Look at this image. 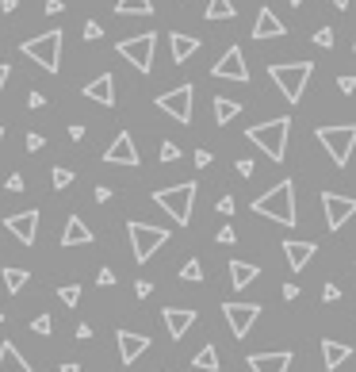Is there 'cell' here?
Wrapping results in <instances>:
<instances>
[{"mask_svg":"<svg viewBox=\"0 0 356 372\" xmlns=\"http://www.w3.org/2000/svg\"><path fill=\"white\" fill-rule=\"evenodd\" d=\"M253 212L264 219L280 223V226H295L299 212H295V181H280L276 188H269L264 196L253 200Z\"/></svg>","mask_w":356,"mask_h":372,"instance_id":"1","label":"cell"},{"mask_svg":"<svg viewBox=\"0 0 356 372\" xmlns=\"http://www.w3.org/2000/svg\"><path fill=\"white\" fill-rule=\"evenodd\" d=\"M196 192H199L196 181L169 184V188L153 192V204H157L161 212H169V219H173V223L188 226V223H192V207H196Z\"/></svg>","mask_w":356,"mask_h":372,"instance_id":"2","label":"cell"},{"mask_svg":"<svg viewBox=\"0 0 356 372\" xmlns=\"http://www.w3.org/2000/svg\"><path fill=\"white\" fill-rule=\"evenodd\" d=\"M249 142L253 146H261L269 153L272 161H284L287 158V135H291V119L287 116H276V119H264V123L249 127Z\"/></svg>","mask_w":356,"mask_h":372,"instance_id":"3","label":"cell"},{"mask_svg":"<svg viewBox=\"0 0 356 372\" xmlns=\"http://www.w3.org/2000/svg\"><path fill=\"white\" fill-rule=\"evenodd\" d=\"M269 77H272V85H276L291 104H299V100H303V92H306V81L314 77V62H287V66H269Z\"/></svg>","mask_w":356,"mask_h":372,"instance_id":"4","label":"cell"},{"mask_svg":"<svg viewBox=\"0 0 356 372\" xmlns=\"http://www.w3.org/2000/svg\"><path fill=\"white\" fill-rule=\"evenodd\" d=\"M20 50L27 54L31 62H38L46 74H58L62 69V31H43L38 39L20 43Z\"/></svg>","mask_w":356,"mask_h":372,"instance_id":"5","label":"cell"},{"mask_svg":"<svg viewBox=\"0 0 356 372\" xmlns=\"http://www.w3.org/2000/svg\"><path fill=\"white\" fill-rule=\"evenodd\" d=\"M318 142L326 146V153L337 161V169L349 165L353 150H356V123H337V127H318Z\"/></svg>","mask_w":356,"mask_h":372,"instance_id":"6","label":"cell"},{"mask_svg":"<svg viewBox=\"0 0 356 372\" xmlns=\"http://www.w3.org/2000/svg\"><path fill=\"white\" fill-rule=\"evenodd\" d=\"M115 50H119V58L131 62L138 74H150V69H153V50H157V35H153V31H142V35L119 39Z\"/></svg>","mask_w":356,"mask_h":372,"instance_id":"7","label":"cell"},{"mask_svg":"<svg viewBox=\"0 0 356 372\" xmlns=\"http://www.w3.org/2000/svg\"><path fill=\"white\" fill-rule=\"evenodd\" d=\"M127 234H131V249H134V261L138 265H145L169 242V230L165 226H153V223H127Z\"/></svg>","mask_w":356,"mask_h":372,"instance_id":"8","label":"cell"},{"mask_svg":"<svg viewBox=\"0 0 356 372\" xmlns=\"http://www.w3.org/2000/svg\"><path fill=\"white\" fill-rule=\"evenodd\" d=\"M192 96H196V85L184 81L180 88H169L165 96H157V108L165 116H173L176 123H192Z\"/></svg>","mask_w":356,"mask_h":372,"instance_id":"9","label":"cell"},{"mask_svg":"<svg viewBox=\"0 0 356 372\" xmlns=\"http://www.w3.org/2000/svg\"><path fill=\"white\" fill-rule=\"evenodd\" d=\"M322 212H326V226L341 230L356 215V196H341V192H322Z\"/></svg>","mask_w":356,"mask_h":372,"instance_id":"10","label":"cell"},{"mask_svg":"<svg viewBox=\"0 0 356 372\" xmlns=\"http://www.w3.org/2000/svg\"><path fill=\"white\" fill-rule=\"evenodd\" d=\"M211 77L218 81H238V85H249V69H245V54L241 46H226V54L211 66Z\"/></svg>","mask_w":356,"mask_h":372,"instance_id":"11","label":"cell"},{"mask_svg":"<svg viewBox=\"0 0 356 372\" xmlns=\"http://www.w3.org/2000/svg\"><path fill=\"white\" fill-rule=\"evenodd\" d=\"M222 315H226V322H230L234 338H245L249 330H253L257 315H261V303H222Z\"/></svg>","mask_w":356,"mask_h":372,"instance_id":"12","label":"cell"},{"mask_svg":"<svg viewBox=\"0 0 356 372\" xmlns=\"http://www.w3.org/2000/svg\"><path fill=\"white\" fill-rule=\"evenodd\" d=\"M104 161H108V165H138L142 158H138V146H134L131 131H119L115 135V142L104 150Z\"/></svg>","mask_w":356,"mask_h":372,"instance_id":"13","label":"cell"},{"mask_svg":"<svg viewBox=\"0 0 356 372\" xmlns=\"http://www.w3.org/2000/svg\"><path fill=\"white\" fill-rule=\"evenodd\" d=\"M4 226L23 242V246H35V238H38V212H35V207H31V212H15V215H8V219H4Z\"/></svg>","mask_w":356,"mask_h":372,"instance_id":"14","label":"cell"},{"mask_svg":"<svg viewBox=\"0 0 356 372\" xmlns=\"http://www.w3.org/2000/svg\"><path fill=\"white\" fill-rule=\"evenodd\" d=\"M115 342H119V357H123V365H134V361H138L145 350H150V338H145V334H134V330H119Z\"/></svg>","mask_w":356,"mask_h":372,"instance_id":"15","label":"cell"},{"mask_svg":"<svg viewBox=\"0 0 356 372\" xmlns=\"http://www.w3.org/2000/svg\"><path fill=\"white\" fill-rule=\"evenodd\" d=\"M165 326H169V338H184L192 326H196V311L192 307H165Z\"/></svg>","mask_w":356,"mask_h":372,"instance_id":"16","label":"cell"},{"mask_svg":"<svg viewBox=\"0 0 356 372\" xmlns=\"http://www.w3.org/2000/svg\"><path fill=\"white\" fill-rule=\"evenodd\" d=\"M291 350H276V353H253L249 357V368L253 372H287L291 368Z\"/></svg>","mask_w":356,"mask_h":372,"instance_id":"17","label":"cell"},{"mask_svg":"<svg viewBox=\"0 0 356 372\" xmlns=\"http://www.w3.org/2000/svg\"><path fill=\"white\" fill-rule=\"evenodd\" d=\"M85 100H96V104H104V108H111V104H115V77L111 74L92 77L85 85Z\"/></svg>","mask_w":356,"mask_h":372,"instance_id":"18","label":"cell"},{"mask_svg":"<svg viewBox=\"0 0 356 372\" xmlns=\"http://www.w3.org/2000/svg\"><path fill=\"white\" fill-rule=\"evenodd\" d=\"M284 35H287L284 20H276L272 8H261V12H257V23H253V39H284Z\"/></svg>","mask_w":356,"mask_h":372,"instance_id":"19","label":"cell"},{"mask_svg":"<svg viewBox=\"0 0 356 372\" xmlns=\"http://www.w3.org/2000/svg\"><path fill=\"white\" fill-rule=\"evenodd\" d=\"M284 254H287L291 273H303L306 265H311V257L318 254V246H314V242H284Z\"/></svg>","mask_w":356,"mask_h":372,"instance_id":"20","label":"cell"},{"mask_svg":"<svg viewBox=\"0 0 356 372\" xmlns=\"http://www.w3.org/2000/svg\"><path fill=\"white\" fill-rule=\"evenodd\" d=\"M92 242V230H88V223L80 219V215H69L66 219V230H62V246H88Z\"/></svg>","mask_w":356,"mask_h":372,"instance_id":"21","label":"cell"},{"mask_svg":"<svg viewBox=\"0 0 356 372\" xmlns=\"http://www.w3.org/2000/svg\"><path fill=\"white\" fill-rule=\"evenodd\" d=\"M349 357H353V345L334 342V338H326V342H322V361H326V368H329V372H337Z\"/></svg>","mask_w":356,"mask_h":372,"instance_id":"22","label":"cell"},{"mask_svg":"<svg viewBox=\"0 0 356 372\" xmlns=\"http://www.w3.org/2000/svg\"><path fill=\"white\" fill-rule=\"evenodd\" d=\"M169 46H173V62H188L192 54H199V39L184 35V31H173V35H169Z\"/></svg>","mask_w":356,"mask_h":372,"instance_id":"23","label":"cell"},{"mask_svg":"<svg viewBox=\"0 0 356 372\" xmlns=\"http://www.w3.org/2000/svg\"><path fill=\"white\" fill-rule=\"evenodd\" d=\"M211 111H215V127H226L241 116V100H230V96H215L211 100Z\"/></svg>","mask_w":356,"mask_h":372,"instance_id":"24","label":"cell"},{"mask_svg":"<svg viewBox=\"0 0 356 372\" xmlns=\"http://www.w3.org/2000/svg\"><path fill=\"white\" fill-rule=\"evenodd\" d=\"M0 372H35L23 361V353L15 350V342H0Z\"/></svg>","mask_w":356,"mask_h":372,"instance_id":"25","label":"cell"},{"mask_svg":"<svg viewBox=\"0 0 356 372\" xmlns=\"http://www.w3.org/2000/svg\"><path fill=\"white\" fill-rule=\"evenodd\" d=\"M257 277H261V269H257V265H245V261H230V284H234V288H249Z\"/></svg>","mask_w":356,"mask_h":372,"instance_id":"26","label":"cell"},{"mask_svg":"<svg viewBox=\"0 0 356 372\" xmlns=\"http://www.w3.org/2000/svg\"><path fill=\"white\" fill-rule=\"evenodd\" d=\"M192 368H199V372H215L218 368V350L215 345H204V350L192 357Z\"/></svg>","mask_w":356,"mask_h":372,"instance_id":"27","label":"cell"},{"mask_svg":"<svg viewBox=\"0 0 356 372\" xmlns=\"http://www.w3.org/2000/svg\"><path fill=\"white\" fill-rule=\"evenodd\" d=\"M0 277H4V288L15 296V292H23V284L31 280V273L27 269H0Z\"/></svg>","mask_w":356,"mask_h":372,"instance_id":"28","label":"cell"},{"mask_svg":"<svg viewBox=\"0 0 356 372\" xmlns=\"http://www.w3.org/2000/svg\"><path fill=\"white\" fill-rule=\"evenodd\" d=\"M115 12L119 15H150L153 12V0H119Z\"/></svg>","mask_w":356,"mask_h":372,"instance_id":"29","label":"cell"},{"mask_svg":"<svg viewBox=\"0 0 356 372\" xmlns=\"http://www.w3.org/2000/svg\"><path fill=\"white\" fill-rule=\"evenodd\" d=\"M207 20H234V4H230V0H207Z\"/></svg>","mask_w":356,"mask_h":372,"instance_id":"30","label":"cell"},{"mask_svg":"<svg viewBox=\"0 0 356 372\" xmlns=\"http://www.w3.org/2000/svg\"><path fill=\"white\" fill-rule=\"evenodd\" d=\"M180 280H188V284H199V280H204V265H199V257H192V261H184V269H180Z\"/></svg>","mask_w":356,"mask_h":372,"instance_id":"31","label":"cell"},{"mask_svg":"<svg viewBox=\"0 0 356 372\" xmlns=\"http://www.w3.org/2000/svg\"><path fill=\"white\" fill-rule=\"evenodd\" d=\"M58 296H62V303H66V307H77L80 303V284H62Z\"/></svg>","mask_w":356,"mask_h":372,"instance_id":"32","label":"cell"},{"mask_svg":"<svg viewBox=\"0 0 356 372\" xmlns=\"http://www.w3.org/2000/svg\"><path fill=\"white\" fill-rule=\"evenodd\" d=\"M50 181H54V188H58V192L69 188V184H73V169H62V165H58V169L50 173Z\"/></svg>","mask_w":356,"mask_h":372,"instance_id":"33","label":"cell"},{"mask_svg":"<svg viewBox=\"0 0 356 372\" xmlns=\"http://www.w3.org/2000/svg\"><path fill=\"white\" fill-rule=\"evenodd\" d=\"M311 43H314V46H322V50H329V46L337 43V39H334V31H329V27H318V31H314Z\"/></svg>","mask_w":356,"mask_h":372,"instance_id":"34","label":"cell"},{"mask_svg":"<svg viewBox=\"0 0 356 372\" xmlns=\"http://www.w3.org/2000/svg\"><path fill=\"white\" fill-rule=\"evenodd\" d=\"M31 330H35V334H50V330H54V319H50V315H35V322H31Z\"/></svg>","mask_w":356,"mask_h":372,"instance_id":"35","label":"cell"},{"mask_svg":"<svg viewBox=\"0 0 356 372\" xmlns=\"http://www.w3.org/2000/svg\"><path fill=\"white\" fill-rule=\"evenodd\" d=\"M85 39H88V43H100V39H104V27H100L96 20H88V23H85Z\"/></svg>","mask_w":356,"mask_h":372,"instance_id":"36","label":"cell"},{"mask_svg":"<svg viewBox=\"0 0 356 372\" xmlns=\"http://www.w3.org/2000/svg\"><path fill=\"white\" fill-rule=\"evenodd\" d=\"M23 146H27L31 153H35V150H43V146H46V139H43V135H38V131H27V139H23Z\"/></svg>","mask_w":356,"mask_h":372,"instance_id":"37","label":"cell"},{"mask_svg":"<svg viewBox=\"0 0 356 372\" xmlns=\"http://www.w3.org/2000/svg\"><path fill=\"white\" fill-rule=\"evenodd\" d=\"M176 158H180L176 142H161V161H176Z\"/></svg>","mask_w":356,"mask_h":372,"instance_id":"38","label":"cell"},{"mask_svg":"<svg viewBox=\"0 0 356 372\" xmlns=\"http://www.w3.org/2000/svg\"><path fill=\"white\" fill-rule=\"evenodd\" d=\"M234 242H238L234 226H222V230H218V246H234Z\"/></svg>","mask_w":356,"mask_h":372,"instance_id":"39","label":"cell"},{"mask_svg":"<svg viewBox=\"0 0 356 372\" xmlns=\"http://www.w3.org/2000/svg\"><path fill=\"white\" fill-rule=\"evenodd\" d=\"M337 88H341V92H345V96H349V92H356V77H353V74L337 77Z\"/></svg>","mask_w":356,"mask_h":372,"instance_id":"40","label":"cell"},{"mask_svg":"<svg viewBox=\"0 0 356 372\" xmlns=\"http://www.w3.org/2000/svg\"><path fill=\"white\" fill-rule=\"evenodd\" d=\"M96 284H100V288H111V284H115V273H111V269H100V273H96Z\"/></svg>","mask_w":356,"mask_h":372,"instance_id":"41","label":"cell"},{"mask_svg":"<svg viewBox=\"0 0 356 372\" xmlns=\"http://www.w3.org/2000/svg\"><path fill=\"white\" fill-rule=\"evenodd\" d=\"M322 299H326V303H337V299H341V288H337V284H326V288H322Z\"/></svg>","mask_w":356,"mask_h":372,"instance_id":"42","label":"cell"},{"mask_svg":"<svg viewBox=\"0 0 356 372\" xmlns=\"http://www.w3.org/2000/svg\"><path fill=\"white\" fill-rule=\"evenodd\" d=\"M4 188H8V192H23V177H20V173H12V177L4 181Z\"/></svg>","mask_w":356,"mask_h":372,"instance_id":"43","label":"cell"},{"mask_svg":"<svg viewBox=\"0 0 356 372\" xmlns=\"http://www.w3.org/2000/svg\"><path fill=\"white\" fill-rule=\"evenodd\" d=\"M150 292H153V284H150V280H134V296H138V299H145Z\"/></svg>","mask_w":356,"mask_h":372,"instance_id":"44","label":"cell"},{"mask_svg":"<svg viewBox=\"0 0 356 372\" xmlns=\"http://www.w3.org/2000/svg\"><path fill=\"white\" fill-rule=\"evenodd\" d=\"M234 169H238V177H253V161H249V158H241Z\"/></svg>","mask_w":356,"mask_h":372,"instance_id":"45","label":"cell"},{"mask_svg":"<svg viewBox=\"0 0 356 372\" xmlns=\"http://www.w3.org/2000/svg\"><path fill=\"white\" fill-rule=\"evenodd\" d=\"M218 215H234V196H222V200H218Z\"/></svg>","mask_w":356,"mask_h":372,"instance_id":"46","label":"cell"},{"mask_svg":"<svg viewBox=\"0 0 356 372\" xmlns=\"http://www.w3.org/2000/svg\"><path fill=\"white\" fill-rule=\"evenodd\" d=\"M92 196H96V204H108V200H111V188H108V184H100Z\"/></svg>","mask_w":356,"mask_h":372,"instance_id":"47","label":"cell"},{"mask_svg":"<svg viewBox=\"0 0 356 372\" xmlns=\"http://www.w3.org/2000/svg\"><path fill=\"white\" fill-rule=\"evenodd\" d=\"M43 104H46L43 92H27V108H43Z\"/></svg>","mask_w":356,"mask_h":372,"instance_id":"48","label":"cell"},{"mask_svg":"<svg viewBox=\"0 0 356 372\" xmlns=\"http://www.w3.org/2000/svg\"><path fill=\"white\" fill-rule=\"evenodd\" d=\"M207 165H211V153H207V150H196V169H207Z\"/></svg>","mask_w":356,"mask_h":372,"instance_id":"49","label":"cell"},{"mask_svg":"<svg viewBox=\"0 0 356 372\" xmlns=\"http://www.w3.org/2000/svg\"><path fill=\"white\" fill-rule=\"evenodd\" d=\"M62 8H66V4H62V0H46V8H43V12H46V15H58Z\"/></svg>","mask_w":356,"mask_h":372,"instance_id":"50","label":"cell"},{"mask_svg":"<svg viewBox=\"0 0 356 372\" xmlns=\"http://www.w3.org/2000/svg\"><path fill=\"white\" fill-rule=\"evenodd\" d=\"M69 139H73V142H80V139H85V127L73 123V127H69Z\"/></svg>","mask_w":356,"mask_h":372,"instance_id":"51","label":"cell"},{"mask_svg":"<svg viewBox=\"0 0 356 372\" xmlns=\"http://www.w3.org/2000/svg\"><path fill=\"white\" fill-rule=\"evenodd\" d=\"M77 338H80V342H88V338H92V326H88V322H80V326H77Z\"/></svg>","mask_w":356,"mask_h":372,"instance_id":"52","label":"cell"},{"mask_svg":"<svg viewBox=\"0 0 356 372\" xmlns=\"http://www.w3.org/2000/svg\"><path fill=\"white\" fill-rule=\"evenodd\" d=\"M8 74H12V66H4V62H0V92H4V85H8Z\"/></svg>","mask_w":356,"mask_h":372,"instance_id":"53","label":"cell"},{"mask_svg":"<svg viewBox=\"0 0 356 372\" xmlns=\"http://www.w3.org/2000/svg\"><path fill=\"white\" fill-rule=\"evenodd\" d=\"M20 8V0H0V12H15Z\"/></svg>","mask_w":356,"mask_h":372,"instance_id":"54","label":"cell"},{"mask_svg":"<svg viewBox=\"0 0 356 372\" xmlns=\"http://www.w3.org/2000/svg\"><path fill=\"white\" fill-rule=\"evenodd\" d=\"M299 296V284H284V299H295Z\"/></svg>","mask_w":356,"mask_h":372,"instance_id":"55","label":"cell"},{"mask_svg":"<svg viewBox=\"0 0 356 372\" xmlns=\"http://www.w3.org/2000/svg\"><path fill=\"white\" fill-rule=\"evenodd\" d=\"M62 372H80V365H77V361H66V365H62Z\"/></svg>","mask_w":356,"mask_h":372,"instance_id":"56","label":"cell"},{"mask_svg":"<svg viewBox=\"0 0 356 372\" xmlns=\"http://www.w3.org/2000/svg\"><path fill=\"white\" fill-rule=\"evenodd\" d=\"M329 4H334V8H337V12H341V8H349V4H353V0H329Z\"/></svg>","mask_w":356,"mask_h":372,"instance_id":"57","label":"cell"},{"mask_svg":"<svg viewBox=\"0 0 356 372\" xmlns=\"http://www.w3.org/2000/svg\"><path fill=\"white\" fill-rule=\"evenodd\" d=\"M0 146H4V127H0Z\"/></svg>","mask_w":356,"mask_h":372,"instance_id":"58","label":"cell"},{"mask_svg":"<svg viewBox=\"0 0 356 372\" xmlns=\"http://www.w3.org/2000/svg\"><path fill=\"white\" fill-rule=\"evenodd\" d=\"M291 4H295V8H299V4H303V0H291Z\"/></svg>","mask_w":356,"mask_h":372,"instance_id":"59","label":"cell"},{"mask_svg":"<svg viewBox=\"0 0 356 372\" xmlns=\"http://www.w3.org/2000/svg\"><path fill=\"white\" fill-rule=\"evenodd\" d=\"M353 54H356V39H353Z\"/></svg>","mask_w":356,"mask_h":372,"instance_id":"60","label":"cell"},{"mask_svg":"<svg viewBox=\"0 0 356 372\" xmlns=\"http://www.w3.org/2000/svg\"><path fill=\"white\" fill-rule=\"evenodd\" d=\"M0 322H4V311H0Z\"/></svg>","mask_w":356,"mask_h":372,"instance_id":"61","label":"cell"}]
</instances>
